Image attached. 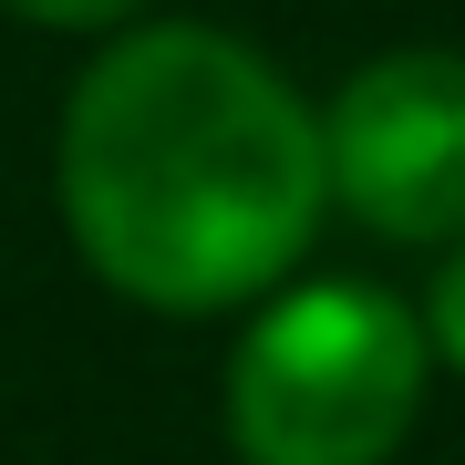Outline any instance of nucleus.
Masks as SVG:
<instances>
[{
	"mask_svg": "<svg viewBox=\"0 0 465 465\" xmlns=\"http://www.w3.org/2000/svg\"><path fill=\"white\" fill-rule=\"evenodd\" d=\"M63 228L134 311H238L280 290L331 207V145L249 42L134 21L63 94Z\"/></svg>",
	"mask_w": 465,
	"mask_h": 465,
	"instance_id": "nucleus-1",
	"label": "nucleus"
},
{
	"mask_svg": "<svg viewBox=\"0 0 465 465\" xmlns=\"http://www.w3.org/2000/svg\"><path fill=\"white\" fill-rule=\"evenodd\" d=\"M434 331L372 280H300L228 351L238 465H382L424 414Z\"/></svg>",
	"mask_w": 465,
	"mask_h": 465,
	"instance_id": "nucleus-2",
	"label": "nucleus"
},
{
	"mask_svg": "<svg viewBox=\"0 0 465 465\" xmlns=\"http://www.w3.org/2000/svg\"><path fill=\"white\" fill-rule=\"evenodd\" d=\"M331 197L372 238L455 249L465 238V52H382L321 114Z\"/></svg>",
	"mask_w": 465,
	"mask_h": 465,
	"instance_id": "nucleus-3",
	"label": "nucleus"
},
{
	"mask_svg": "<svg viewBox=\"0 0 465 465\" xmlns=\"http://www.w3.org/2000/svg\"><path fill=\"white\" fill-rule=\"evenodd\" d=\"M424 331H434V351L465 372V238L445 249V269H434V290H424Z\"/></svg>",
	"mask_w": 465,
	"mask_h": 465,
	"instance_id": "nucleus-4",
	"label": "nucleus"
},
{
	"mask_svg": "<svg viewBox=\"0 0 465 465\" xmlns=\"http://www.w3.org/2000/svg\"><path fill=\"white\" fill-rule=\"evenodd\" d=\"M11 11H32V21H52V32H124L145 0H11Z\"/></svg>",
	"mask_w": 465,
	"mask_h": 465,
	"instance_id": "nucleus-5",
	"label": "nucleus"
}]
</instances>
